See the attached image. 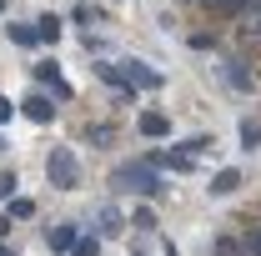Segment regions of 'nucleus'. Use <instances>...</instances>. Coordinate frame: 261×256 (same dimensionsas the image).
<instances>
[{"mask_svg":"<svg viewBox=\"0 0 261 256\" xmlns=\"http://www.w3.org/2000/svg\"><path fill=\"white\" fill-rule=\"evenodd\" d=\"M15 186H20V181H15V171H0V201H10Z\"/></svg>","mask_w":261,"mask_h":256,"instance_id":"2eb2a0df","label":"nucleus"},{"mask_svg":"<svg viewBox=\"0 0 261 256\" xmlns=\"http://www.w3.org/2000/svg\"><path fill=\"white\" fill-rule=\"evenodd\" d=\"M246 251H251V256H261V231H246Z\"/></svg>","mask_w":261,"mask_h":256,"instance_id":"6ab92c4d","label":"nucleus"},{"mask_svg":"<svg viewBox=\"0 0 261 256\" xmlns=\"http://www.w3.org/2000/svg\"><path fill=\"white\" fill-rule=\"evenodd\" d=\"M35 75H40V81H45V86H50V91H56V96H70V86H65V81H61V70H56V61H45V65H35Z\"/></svg>","mask_w":261,"mask_h":256,"instance_id":"1a4fd4ad","label":"nucleus"},{"mask_svg":"<svg viewBox=\"0 0 261 256\" xmlns=\"http://www.w3.org/2000/svg\"><path fill=\"white\" fill-rule=\"evenodd\" d=\"M211 10H241V5H261V0H206Z\"/></svg>","mask_w":261,"mask_h":256,"instance_id":"f3484780","label":"nucleus"},{"mask_svg":"<svg viewBox=\"0 0 261 256\" xmlns=\"http://www.w3.org/2000/svg\"><path fill=\"white\" fill-rule=\"evenodd\" d=\"M10 116H15V106H10V100L0 96V121H10Z\"/></svg>","mask_w":261,"mask_h":256,"instance_id":"aec40b11","label":"nucleus"},{"mask_svg":"<svg viewBox=\"0 0 261 256\" xmlns=\"http://www.w3.org/2000/svg\"><path fill=\"white\" fill-rule=\"evenodd\" d=\"M10 40H15V45H35V40H40V35H35L31 25H10Z\"/></svg>","mask_w":261,"mask_h":256,"instance_id":"4468645a","label":"nucleus"},{"mask_svg":"<svg viewBox=\"0 0 261 256\" xmlns=\"http://www.w3.org/2000/svg\"><path fill=\"white\" fill-rule=\"evenodd\" d=\"M35 35H40V40H56V35H61V20H56V15H40V20H35Z\"/></svg>","mask_w":261,"mask_h":256,"instance_id":"9d476101","label":"nucleus"},{"mask_svg":"<svg viewBox=\"0 0 261 256\" xmlns=\"http://www.w3.org/2000/svg\"><path fill=\"white\" fill-rule=\"evenodd\" d=\"M241 141H246V151H256V141H261V126H256V121H241Z\"/></svg>","mask_w":261,"mask_h":256,"instance_id":"ddd939ff","label":"nucleus"},{"mask_svg":"<svg viewBox=\"0 0 261 256\" xmlns=\"http://www.w3.org/2000/svg\"><path fill=\"white\" fill-rule=\"evenodd\" d=\"M0 256H15V251H10V246H0Z\"/></svg>","mask_w":261,"mask_h":256,"instance_id":"412c9836","label":"nucleus"},{"mask_svg":"<svg viewBox=\"0 0 261 256\" xmlns=\"http://www.w3.org/2000/svg\"><path fill=\"white\" fill-rule=\"evenodd\" d=\"M236 186H241V171H236V166H226V171H216V181H211L206 191H211V196H231Z\"/></svg>","mask_w":261,"mask_h":256,"instance_id":"423d86ee","label":"nucleus"},{"mask_svg":"<svg viewBox=\"0 0 261 256\" xmlns=\"http://www.w3.org/2000/svg\"><path fill=\"white\" fill-rule=\"evenodd\" d=\"M136 126H141V136H166L171 121H166L161 111H141V121H136Z\"/></svg>","mask_w":261,"mask_h":256,"instance_id":"6e6552de","label":"nucleus"},{"mask_svg":"<svg viewBox=\"0 0 261 256\" xmlns=\"http://www.w3.org/2000/svg\"><path fill=\"white\" fill-rule=\"evenodd\" d=\"M130 226H141V231H156V216H151V211H146V206H141V211H136V216H130Z\"/></svg>","mask_w":261,"mask_h":256,"instance_id":"a211bd4d","label":"nucleus"},{"mask_svg":"<svg viewBox=\"0 0 261 256\" xmlns=\"http://www.w3.org/2000/svg\"><path fill=\"white\" fill-rule=\"evenodd\" d=\"M45 241H50V251H70V246H75V226H70V221L50 226V231H45Z\"/></svg>","mask_w":261,"mask_h":256,"instance_id":"39448f33","label":"nucleus"},{"mask_svg":"<svg viewBox=\"0 0 261 256\" xmlns=\"http://www.w3.org/2000/svg\"><path fill=\"white\" fill-rule=\"evenodd\" d=\"M20 106H25V116H31V121H40V126H45V121L56 116V106H50V100H45V96H25V100H20Z\"/></svg>","mask_w":261,"mask_h":256,"instance_id":"0eeeda50","label":"nucleus"},{"mask_svg":"<svg viewBox=\"0 0 261 256\" xmlns=\"http://www.w3.org/2000/svg\"><path fill=\"white\" fill-rule=\"evenodd\" d=\"M111 186L116 191H136V196H161V176H156V166H146V161H130V166H116V176H111Z\"/></svg>","mask_w":261,"mask_h":256,"instance_id":"f257e3e1","label":"nucleus"},{"mask_svg":"<svg viewBox=\"0 0 261 256\" xmlns=\"http://www.w3.org/2000/svg\"><path fill=\"white\" fill-rule=\"evenodd\" d=\"M70 251H75V256H96L100 241H96V236H75V246H70Z\"/></svg>","mask_w":261,"mask_h":256,"instance_id":"f8f14e48","label":"nucleus"},{"mask_svg":"<svg viewBox=\"0 0 261 256\" xmlns=\"http://www.w3.org/2000/svg\"><path fill=\"white\" fill-rule=\"evenodd\" d=\"M226 81H231V86H241V91H246V86H251V75H246V70H241V61H231V65H226Z\"/></svg>","mask_w":261,"mask_h":256,"instance_id":"9b49d317","label":"nucleus"},{"mask_svg":"<svg viewBox=\"0 0 261 256\" xmlns=\"http://www.w3.org/2000/svg\"><path fill=\"white\" fill-rule=\"evenodd\" d=\"M10 216H20V221H25V216H35V206L25 201V196H15V201H10Z\"/></svg>","mask_w":261,"mask_h":256,"instance_id":"dca6fc26","label":"nucleus"},{"mask_svg":"<svg viewBox=\"0 0 261 256\" xmlns=\"http://www.w3.org/2000/svg\"><path fill=\"white\" fill-rule=\"evenodd\" d=\"M45 181L56 186V191H75L81 186V161L70 146H56L50 156H45Z\"/></svg>","mask_w":261,"mask_h":256,"instance_id":"f03ea898","label":"nucleus"},{"mask_svg":"<svg viewBox=\"0 0 261 256\" xmlns=\"http://www.w3.org/2000/svg\"><path fill=\"white\" fill-rule=\"evenodd\" d=\"M116 70H121V86H146V91H156V86H161V75H156V70H146L141 61H126V65H116Z\"/></svg>","mask_w":261,"mask_h":256,"instance_id":"7ed1b4c3","label":"nucleus"},{"mask_svg":"<svg viewBox=\"0 0 261 256\" xmlns=\"http://www.w3.org/2000/svg\"><path fill=\"white\" fill-rule=\"evenodd\" d=\"M0 151H5V146H0Z\"/></svg>","mask_w":261,"mask_h":256,"instance_id":"4be33fe9","label":"nucleus"},{"mask_svg":"<svg viewBox=\"0 0 261 256\" xmlns=\"http://www.w3.org/2000/svg\"><path fill=\"white\" fill-rule=\"evenodd\" d=\"M96 231L100 236H121V231H126L121 211H116V206H96Z\"/></svg>","mask_w":261,"mask_h":256,"instance_id":"20e7f679","label":"nucleus"}]
</instances>
